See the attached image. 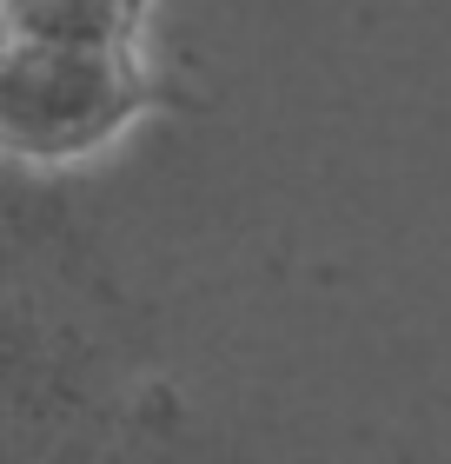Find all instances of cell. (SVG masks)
<instances>
[{
  "mask_svg": "<svg viewBox=\"0 0 451 464\" xmlns=\"http://www.w3.org/2000/svg\"><path fill=\"white\" fill-rule=\"evenodd\" d=\"M140 93V60L126 40H0V140L20 160L87 153L133 120Z\"/></svg>",
  "mask_w": 451,
  "mask_h": 464,
  "instance_id": "obj_1",
  "label": "cell"
},
{
  "mask_svg": "<svg viewBox=\"0 0 451 464\" xmlns=\"http://www.w3.org/2000/svg\"><path fill=\"white\" fill-rule=\"evenodd\" d=\"M0 20L40 40H133L140 0H0Z\"/></svg>",
  "mask_w": 451,
  "mask_h": 464,
  "instance_id": "obj_2",
  "label": "cell"
}]
</instances>
